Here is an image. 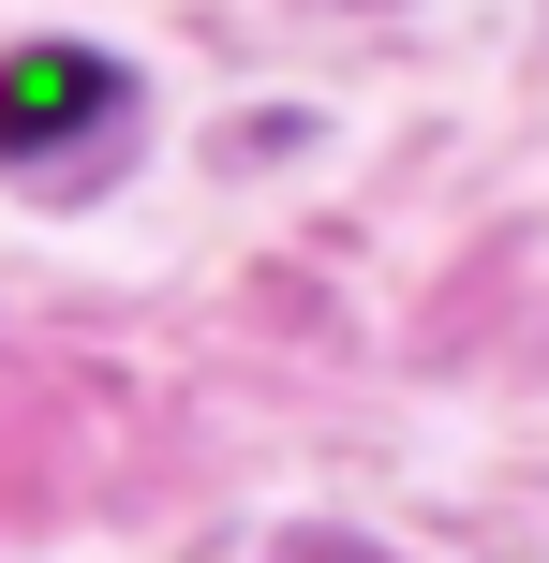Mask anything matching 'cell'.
<instances>
[{
	"instance_id": "obj_1",
	"label": "cell",
	"mask_w": 549,
	"mask_h": 563,
	"mask_svg": "<svg viewBox=\"0 0 549 563\" xmlns=\"http://www.w3.org/2000/svg\"><path fill=\"white\" fill-rule=\"evenodd\" d=\"M134 134V75L105 45H15L0 59V178H105Z\"/></svg>"
}]
</instances>
